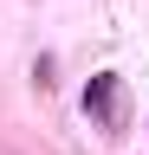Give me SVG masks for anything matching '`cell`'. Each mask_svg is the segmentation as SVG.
I'll list each match as a JSON object with an SVG mask.
<instances>
[{
    "label": "cell",
    "instance_id": "cell-1",
    "mask_svg": "<svg viewBox=\"0 0 149 155\" xmlns=\"http://www.w3.org/2000/svg\"><path fill=\"white\" fill-rule=\"evenodd\" d=\"M84 110H97L104 123L117 116V78H110V71H104V78H91V91H84Z\"/></svg>",
    "mask_w": 149,
    "mask_h": 155
}]
</instances>
